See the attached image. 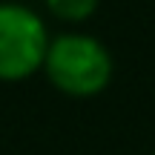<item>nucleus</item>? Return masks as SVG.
Instances as JSON below:
<instances>
[{
	"label": "nucleus",
	"mask_w": 155,
	"mask_h": 155,
	"mask_svg": "<svg viewBox=\"0 0 155 155\" xmlns=\"http://www.w3.org/2000/svg\"><path fill=\"white\" fill-rule=\"evenodd\" d=\"M49 35L29 6L0 3V81H23L43 66Z\"/></svg>",
	"instance_id": "obj_2"
},
{
	"label": "nucleus",
	"mask_w": 155,
	"mask_h": 155,
	"mask_svg": "<svg viewBox=\"0 0 155 155\" xmlns=\"http://www.w3.org/2000/svg\"><path fill=\"white\" fill-rule=\"evenodd\" d=\"M43 69L61 92L89 98L106 89L112 78V58L106 46L89 35H61L49 40Z\"/></svg>",
	"instance_id": "obj_1"
},
{
	"label": "nucleus",
	"mask_w": 155,
	"mask_h": 155,
	"mask_svg": "<svg viewBox=\"0 0 155 155\" xmlns=\"http://www.w3.org/2000/svg\"><path fill=\"white\" fill-rule=\"evenodd\" d=\"M49 12L66 23H81L98 9V0H46Z\"/></svg>",
	"instance_id": "obj_3"
}]
</instances>
